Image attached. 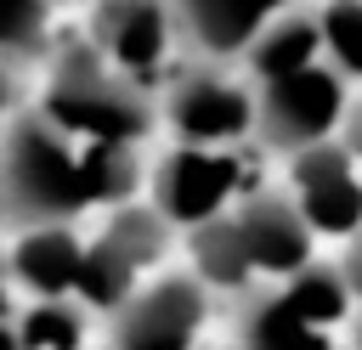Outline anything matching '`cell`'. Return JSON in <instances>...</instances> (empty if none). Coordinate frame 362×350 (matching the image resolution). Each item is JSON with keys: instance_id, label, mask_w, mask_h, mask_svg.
Returning a JSON list of instances; mask_svg holds the SVG:
<instances>
[{"instance_id": "6da1fadb", "label": "cell", "mask_w": 362, "mask_h": 350, "mask_svg": "<svg viewBox=\"0 0 362 350\" xmlns=\"http://www.w3.org/2000/svg\"><path fill=\"white\" fill-rule=\"evenodd\" d=\"M147 186V147L85 141L34 107L11 119L0 135V203L6 231L45 220H85L113 203H130Z\"/></svg>"}, {"instance_id": "7a4b0ae2", "label": "cell", "mask_w": 362, "mask_h": 350, "mask_svg": "<svg viewBox=\"0 0 362 350\" xmlns=\"http://www.w3.org/2000/svg\"><path fill=\"white\" fill-rule=\"evenodd\" d=\"M187 254H192V277H204L215 294H249L266 282L294 277L300 265L317 260V237L300 220L294 198L283 186H255L249 198H238L226 215L204 220L187 231Z\"/></svg>"}, {"instance_id": "3957f363", "label": "cell", "mask_w": 362, "mask_h": 350, "mask_svg": "<svg viewBox=\"0 0 362 350\" xmlns=\"http://www.w3.org/2000/svg\"><path fill=\"white\" fill-rule=\"evenodd\" d=\"M34 113L107 147H147L158 130V90L119 73L90 40H62L45 62Z\"/></svg>"}, {"instance_id": "277c9868", "label": "cell", "mask_w": 362, "mask_h": 350, "mask_svg": "<svg viewBox=\"0 0 362 350\" xmlns=\"http://www.w3.org/2000/svg\"><path fill=\"white\" fill-rule=\"evenodd\" d=\"M356 316L362 305L345 288V271L311 260L283 282L238 294L232 333L238 350H351L345 327H356Z\"/></svg>"}, {"instance_id": "5b68a950", "label": "cell", "mask_w": 362, "mask_h": 350, "mask_svg": "<svg viewBox=\"0 0 362 350\" xmlns=\"http://www.w3.org/2000/svg\"><path fill=\"white\" fill-rule=\"evenodd\" d=\"M260 186V147H187L175 141L170 152H158L147 164V203L175 226L192 231L215 215H226L238 198H249Z\"/></svg>"}, {"instance_id": "8992f818", "label": "cell", "mask_w": 362, "mask_h": 350, "mask_svg": "<svg viewBox=\"0 0 362 350\" xmlns=\"http://www.w3.org/2000/svg\"><path fill=\"white\" fill-rule=\"evenodd\" d=\"M175 226L153 209V203H113L102 209V220L85 231V265H79V288L74 299L90 305L96 316H113L147 277L164 271Z\"/></svg>"}, {"instance_id": "52a82bcc", "label": "cell", "mask_w": 362, "mask_h": 350, "mask_svg": "<svg viewBox=\"0 0 362 350\" xmlns=\"http://www.w3.org/2000/svg\"><path fill=\"white\" fill-rule=\"evenodd\" d=\"M158 130L187 147L255 141V79H238L226 62H181L158 85Z\"/></svg>"}, {"instance_id": "ba28073f", "label": "cell", "mask_w": 362, "mask_h": 350, "mask_svg": "<svg viewBox=\"0 0 362 350\" xmlns=\"http://www.w3.org/2000/svg\"><path fill=\"white\" fill-rule=\"evenodd\" d=\"M345 107H351V79H339L328 62H311L283 79H260L255 85V147L294 158L305 147L339 141Z\"/></svg>"}, {"instance_id": "9c48e42d", "label": "cell", "mask_w": 362, "mask_h": 350, "mask_svg": "<svg viewBox=\"0 0 362 350\" xmlns=\"http://www.w3.org/2000/svg\"><path fill=\"white\" fill-rule=\"evenodd\" d=\"M209 299L215 288L192 271H158L147 277L113 316V344L107 350H198L209 327Z\"/></svg>"}, {"instance_id": "30bf717a", "label": "cell", "mask_w": 362, "mask_h": 350, "mask_svg": "<svg viewBox=\"0 0 362 350\" xmlns=\"http://www.w3.org/2000/svg\"><path fill=\"white\" fill-rule=\"evenodd\" d=\"M85 40L136 85L158 90L187 56L175 40L170 0H90V28Z\"/></svg>"}, {"instance_id": "8fae6325", "label": "cell", "mask_w": 362, "mask_h": 350, "mask_svg": "<svg viewBox=\"0 0 362 350\" xmlns=\"http://www.w3.org/2000/svg\"><path fill=\"white\" fill-rule=\"evenodd\" d=\"M283 192L294 198V209L311 226V237L345 243V237L362 231V164L339 141H322V147L294 152Z\"/></svg>"}, {"instance_id": "7c38bea8", "label": "cell", "mask_w": 362, "mask_h": 350, "mask_svg": "<svg viewBox=\"0 0 362 350\" xmlns=\"http://www.w3.org/2000/svg\"><path fill=\"white\" fill-rule=\"evenodd\" d=\"M288 6L294 0H170V17L187 62H243L260 28Z\"/></svg>"}, {"instance_id": "4fadbf2b", "label": "cell", "mask_w": 362, "mask_h": 350, "mask_svg": "<svg viewBox=\"0 0 362 350\" xmlns=\"http://www.w3.org/2000/svg\"><path fill=\"white\" fill-rule=\"evenodd\" d=\"M6 260L23 288V299H57L79 288L85 265V226L79 220H45V226H17L6 231Z\"/></svg>"}, {"instance_id": "5bb4252c", "label": "cell", "mask_w": 362, "mask_h": 350, "mask_svg": "<svg viewBox=\"0 0 362 350\" xmlns=\"http://www.w3.org/2000/svg\"><path fill=\"white\" fill-rule=\"evenodd\" d=\"M311 62H322V34H317V11H311V6H288V11L272 17V23L260 28V40L243 51V68H249L255 85H260V79L300 73V68H311Z\"/></svg>"}, {"instance_id": "9a60e30c", "label": "cell", "mask_w": 362, "mask_h": 350, "mask_svg": "<svg viewBox=\"0 0 362 350\" xmlns=\"http://www.w3.org/2000/svg\"><path fill=\"white\" fill-rule=\"evenodd\" d=\"M90 322H96L90 305H79L74 294H57V299H23L11 327L23 350H90Z\"/></svg>"}, {"instance_id": "2e32d148", "label": "cell", "mask_w": 362, "mask_h": 350, "mask_svg": "<svg viewBox=\"0 0 362 350\" xmlns=\"http://www.w3.org/2000/svg\"><path fill=\"white\" fill-rule=\"evenodd\" d=\"M62 45L57 34V6L51 0H0V56L17 68H45L51 51Z\"/></svg>"}, {"instance_id": "e0dca14e", "label": "cell", "mask_w": 362, "mask_h": 350, "mask_svg": "<svg viewBox=\"0 0 362 350\" xmlns=\"http://www.w3.org/2000/svg\"><path fill=\"white\" fill-rule=\"evenodd\" d=\"M317 34H322V62L362 85V0H317Z\"/></svg>"}, {"instance_id": "ac0fdd59", "label": "cell", "mask_w": 362, "mask_h": 350, "mask_svg": "<svg viewBox=\"0 0 362 350\" xmlns=\"http://www.w3.org/2000/svg\"><path fill=\"white\" fill-rule=\"evenodd\" d=\"M23 113V68L0 56V135L11 130V119Z\"/></svg>"}, {"instance_id": "d6986e66", "label": "cell", "mask_w": 362, "mask_h": 350, "mask_svg": "<svg viewBox=\"0 0 362 350\" xmlns=\"http://www.w3.org/2000/svg\"><path fill=\"white\" fill-rule=\"evenodd\" d=\"M17 310H23V288H17L11 260H6V243H0V322H17Z\"/></svg>"}, {"instance_id": "ffe728a7", "label": "cell", "mask_w": 362, "mask_h": 350, "mask_svg": "<svg viewBox=\"0 0 362 350\" xmlns=\"http://www.w3.org/2000/svg\"><path fill=\"white\" fill-rule=\"evenodd\" d=\"M334 265L345 271V288H351V294H356V305H362V231H356V237H345V254H339Z\"/></svg>"}, {"instance_id": "44dd1931", "label": "cell", "mask_w": 362, "mask_h": 350, "mask_svg": "<svg viewBox=\"0 0 362 350\" xmlns=\"http://www.w3.org/2000/svg\"><path fill=\"white\" fill-rule=\"evenodd\" d=\"M339 147L362 164V96H351V107H345V124H339Z\"/></svg>"}, {"instance_id": "7402d4cb", "label": "cell", "mask_w": 362, "mask_h": 350, "mask_svg": "<svg viewBox=\"0 0 362 350\" xmlns=\"http://www.w3.org/2000/svg\"><path fill=\"white\" fill-rule=\"evenodd\" d=\"M0 350H23V344H17V327H11V322H0Z\"/></svg>"}, {"instance_id": "603a6c76", "label": "cell", "mask_w": 362, "mask_h": 350, "mask_svg": "<svg viewBox=\"0 0 362 350\" xmlns=\"http://www.w3.org/2000/svg\"><path fill=\"white\" fill-rule=\"evenodd\" d=\"M351 350H362V316H356V327H351Z\"/></svg>"}, {"instance_id": "cb8c5ba5", "label": "cell", "mask_w": 362, "mask_h": 350, "mask_svg": "<svg viewBox=\"0 0 362 350\" xmlns=\"http://www.w3.org/2000/svg\"><path fill=\"white\" fill-rule=\"evenodd\" d=\"M51 6H79V0H51Z\"/></svg>"}]
</instances>
